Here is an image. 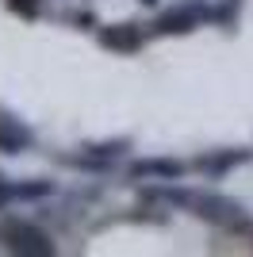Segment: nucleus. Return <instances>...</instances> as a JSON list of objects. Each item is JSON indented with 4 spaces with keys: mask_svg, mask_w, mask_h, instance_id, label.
<instances>
[{
    "mask_svg": "<svg viewBox=\"0 0 253 257\" xmlns=\"http://www.w3.org/2000/svg\"><path fill=\"white\" fill-rule=\"evenodd\" d=\"M146 196H161V200H169V204L188 207V211H196L200 219H211V223L230 226V230H253L245 207L234 204V200H226V196L196 192V188H177V181H165L161 188H154V192H146Z\"/></svg>",
    "mask_w": 253,
    "mask_h": 257,
    "instance_id": "nucleus-1",
    "label": "nucleus"
},
{
    "mask_svg": "<svg viewBox=\"0 0 253 257\" xmlns=\"http://www.w3.org/2000/svg\"><path fill=\"white\" fill-rule=\"evenodd\" d=\"M0 242L12 249V253H23V257H54L58 246L54 238L35 223H23V219H8L0 226Z\"/></svg>",
    "mask_w": 253,
    "mask_h": 257,
    "instance_id": "nucleus-2",
    "label": "nucleus"
},
{
    "mask_svg": "<svg viewBox=\"0 0 253 257\" xmlns=\"http://www.w3.org/2000/svg\"><path fill=\"white\" fill-rule=\"evenodd\" d=\"M207 12H211V4H203V0H188V4H177V8L161 12L150 31H154V35H188V31H196L200 23H207Z\"/></svg>",
    "mask_w": 253,
    "mask_h": 257,
    "instance_id": "nucleus-3",
    "label": "nucleus"
},
{
    "mask_svg": "<svg viewBox=\"0 0 253 257\" xmlns=\"http://www.w3.org/2000/svg\"><path fill=\"white\" fill-rule=\"evenodd\" d=\"M96 39L104 50H115V54H135L142 50L146 43V31L138 23H115V27H96Z\"/></svg>",
    "mask_w": 253,
    "mask_h": 257,
    "instance_id": "nucleus-4",
    "label": "nucleus"
},
{
    "mask_svg": "<svg viewBox=\"0 0 253 257\" xmlns=\"http://www.w3.org/2000/svg\"><path fill=\"white\" fill-rule=\"evenodd\" d=\"M245 161H253V150H215V154H203L196 161V169L203 177H211V181H222L234 165H245Z\"/></svg>",
    "mask_w": 253,
    "mask_h": 257,
    "instance_id": "nucleus-5",
    "label": "nucleus"
},
{
    "mask_svg": "<svg viewBox=\"0 0 253 257\" xmlns=\"http://www.w3.org/2000/svg\"><path fill=\"white\" fill-rule=\"evenodd\" d=\"M31 142H35V131L27 123H20L8 111H0V154H23Z\"/></svg>",
    "mask_w": 253,
    "mask_h": 257,
    "instance_id": "nucleus-6",
    "label": "nucleus"
},
{
    "mask_svg": "<svg viewBox=\"0 0 253 257\" xmlns=\"http://www.w3.org/2000/svg\"><path fill=\"white\" fill-rule=\"evenodd\" d=\"M188 165L177 158H142L131 165V177H154V181H180Z\"/></svg>",
    "mask_w": 253,
    "mask_h": 257,
    "instance_id": "nucleus-7",
    "label": "nucleus"
},
{
    "mask_svg": "<svg viewBox=\"0 0 253 257\" xmlns=\"http://www.w3.org/2000/svg\"><path fill=\"white\" fill-rule=\"evenodd\" d=\"M131 150V142L119 139V142H104V146H84L81 158H73L77 165H84V169H107L111 161H119L123 154Z\"/></svg>",
    "mask_w": 253,
    "mask_h": 257,
    "instance_id": "nucleus-8",
    "label": "nucleus"
},
{
    "mask_svg": "<svg viewBox=\"0 0 253 257\" xmlns=\"http://www.w3.org/2000/svg\"><path fill=\"white\" fill-rule=\"evenodd\" d=\"M54 184L50 181H35V184H16V200H42V196H50Z\"/></svg>",
    "mask_w": 253,
    "mask_h": 257,
    "instance_id": "nucleus-9",
    "label": "nucleus"
},
{
    "mask_svg": "<svg viewBox=\"0 0 253 257\" xmlns=\"http://www.w3.org/2000/svg\"><path fill=\"white\" fill-rule=\"evenodd\" d=\"M12 200H16V184H12L8 177H4V173H0V211H4V207H8Z\"/></svg>",
    "mask_w": 253,
    "mask_h": 257,
    "instance_id": "nucleus-10",
    "label": "nucleus"
},
{
    "mask_svg": "<svg viewBox=\"0 0 253 257\" xmlns=\"http://www.w3.org/2000/svg\"><path fill=\"white\" fill-rule=\"evenodd\" d=\"M138 4H146V8H158L161 0H138Z\"/></svg>",
    "mask_w": 253,
    "mask_h": 257,
    "instance_id": "nucleus-11",
    "label": "nucleus"
}]
</instances>
